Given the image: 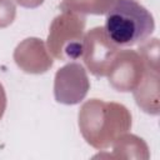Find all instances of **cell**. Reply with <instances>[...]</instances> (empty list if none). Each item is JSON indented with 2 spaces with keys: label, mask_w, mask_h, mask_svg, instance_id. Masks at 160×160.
Here are the masks:
<instances>
[{
  "label": "cell",
  "mask_w": 160,
  "mask_h": 160,
  "mask_svg": "<svg viewBox=\"0 0 160 160\" xmlns=\"http://www.w3.org/2000/svg\"><path fill=\"white\" fill-rule=\"evenodd\" d=\"M155 30L151 12L136 0H115L105 16V32L121 48L144 42Z\"/></svg>",
  "instance_id": "6da1fadb"
}]
</instances>
